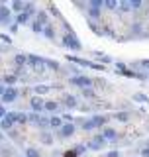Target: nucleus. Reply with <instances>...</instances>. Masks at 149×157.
<instances>
[{"mask_svg":"<svg viewBox=\"0 0 149 157\" xmlns=\"http://www.w3.org/2000/svg\"><path fill=\"white\" fill-rule=\"evenodd\" d=\"M16 81H18V78H16V75H6V77H4V82H6V85H10V86H12Z\"/></svg>","mask_w":149,"mask_h":157,"instance_id":"nucleus-28","label":"nucleus"},{"mask_svg":"<svg viewBox=\"0 0 149 157\" xmlns=\"http://www.w3.org/2000/svg\"><path fill=\"white\" fill-rule=\"evenodd\" d=\"M32 29H33V32H36V33H41V29H43V26H41V24H39L37 20H36V22L32 24Z\"/></svg>","mask_w":149,"mask_h":157,"instance_id":"nucleus-35","label":"nucleus"},{"mask_svg":"<svg viewBox=\"0 0 149 157\" xmlns=\"http://www.w3.org/2000/svg\"><path fill=\"white\" fill-rule=\"evenodd\" d=\"M16 22H18V26H26V24L29 22V16L26 12H20L18 16H16Z\"/></svg>","mask_w":149,"mask_h":157,"instance_id":"nucleus-13","label":"nucleus"},{"mask_svg":"<svg viewBox=\"0 0 149 157\" xmlns=\"http://www.w3.org/2000/svg\"><path fill=\"white\" fill-rule=\"evenodd\" d=\"M108 141L104 140V137L98 134V136H94V140H92V144H88V147H90V149H100V147H104L106 145Z\"/></svg>","mask_w":149,"mask_h":157,"instance_id":"nucleus-8","label":"nucleus"},{"mask_svg":"<svg viewBox=\"0 0 149 157\" xmlns=\"http://www.w3.org/2000/svg\"><path fill=\"white\" fill-rule=\"evenodd\" d=\"M65 157H77V153H74V151H67Z\"/></svg>","mask_w":149,"mask_h":157,"instance_id":"nucleus-43","label":"nucleus"},{"mask_svg":"<svg viewBox=\"0 0 149 157\" xmlns=\"http://www.w3.org/2000/svg\"><path fill=\"white\" fill-rule=\"evenodd\" d=\"M102 6H104V2H102V0H90L86 8H96V10H100Z\"/></svg>","mask_w":149,"mask_h":157,"instance_id":"nucleus-23","label":"nucleus"},{"mask_svg":"<svg viewBox=\"0 0 149 157\" xmlns=\"http://www.w3.org/2000/svg\"><path fill=\"white\" fill-rule=\"evenodd\" d=\"M90 122H92V126H94V128H98V126H104V124H106L108 118H106V116H92V118H90Z\"/></svg>","mask_w":149,"mask_h":157,"instance_id":"nucleus-12","label":"nucleus"},{"mask_svg":"<svg viewBox=\"0 0 149 157\" xmlns=\"http://www.w3.org/2000/svg\"><path fill=\"white\" fill-rule=\"evenodd\" d=\"M84 151H86V145H77V147H74V153H77V155L84 153Z\"/></svg>","mask_w":149,"mask_h":157,"instance_id":"nucleus-38","label":"nucleus"},{"mask_svg":"<svg viewBox=\"0 0 149 157\" xmlns=\"http://www.w3.org/2000/svg\"><path fill=\"white\" fill-rule=\"evenodd\" d=\"M0 141H4V134H2V132H0Z\"/></svg>","mask_w":149,"mask_h":157,"instance_id":"nucleus-45","label":"nucleus"},{"mask_svg":"<svg viewBox=\"0 0 149 157\" xmlns=\"http://www.w3.org/2000/svg\"><path fill=\"white\" fill-rule=\"evenodd\" d=\"M63 45L67 49H73V51H81L82 49V43L78 41V37L74 36L73 32H67L65 36H63Z\"/></svg>","mask_w":149,"mask_h":157,"instance_id":"nucleus-1","label":"nucleus"},{"mask_svg":"<svg viewBox=\"0 0 149 157\" xmlns=\"http://www.w3.org/2000/svg\"><path fill=\"white\" fill-rule=\"evenodd\" d=\"M43 110H47V112H57L59 110V104L57 102H45V104H43Z\"/></svg>","mask_w":149,"mask_h":157,"instance_id":"nucleus-16","label":"nucleus"},{"mask_svg":"<svg viewBox=\"0 0 149 157\" xmlns=\"http://www.w3.org/2000/svg\"><path fill=\"white\" fill-rule=\"evenodd\" d=\"M47 90H51V86H49V85H41V86H36V92H37V94H43V92H47Z\"/></svg>","mask_w":149,"mask_h":157,"instance_id":"nucleus-30","label":"nucleus"},{"mask_svg":"<svg viewBox=\"0 0 149 157\" xmlns=\"http://www.w3.org/2000/svg\"><path fill=\"white\" fill-rule=\"evenodd\" d=\"M106 141H114V140H118V132L116 130H112V128H102V134H100Z\"/></svg>","mask_w":149,"mask_h":157,"instance_id":"nucleus-7","label":"nucleus"},{"mask_svg":"<svg viewBox=\"0 0 149 157\" xmlns=\"http://www.w3.org/2000/svg\"><path fill=\"white\" fill-rule=\"evenodd\" d=\"M133 100H136V102H147L149 98L145 94H141V92H137V94H133Z\"/></svg>","mask_w":149,"mask_h":157,"instance_id":"nucleus-29","label":"nucleus"},{"mask_svg":"<svg viewBox=\"0 0 149 157\" xmlns=\"http://www.w3.org/2000/svg\"><path fill=\"white\" fill-rule=\"evenodd\" d=\"M2 94H4V86L0 85V96H2Z\"/></svg>","mask_w":149,"mask_h":157,"instance_id":"nucleus-44","label":"nucleus"},{"mask_svg":"<svg viewBox=\"0 0 149 157\" xmlns=\"http://www.w3.org/2000/svg\"><path fill=\"white\" fill-rule=\"evenodd\" d=\"M36 20L41 24V26H47V14L45 12H37L36 14Z\"/></svg>","mask_w":149,"mask_h":157,"instance_id":"nucleus-18","label":"nucleus"},{"mask_svg":"<svg viewBox=\"0 0 149 157\" xmlns=\"http://www.w3.org/2000/svg\"><path fill=\"white\" fill-rule=\"evenodd\" d=\"M61 120H63V122H65V120H67V122H73V116H71V114H65Z\"/></svg>","mask_w":149,"mask_h":157,"instance_id":"nucleus-41","label":"nucleus"},{"mask_svg":"<svg viewBox=\"0 0 149 157\" xmlns=\"http://www.w3.org/2000/svg\"><path fill=\"white\" fill-rule=\"evenodd\" d=\"M16 122H18V124H26V122H28V116L26 114H18V112H16Z\"/></svg>","mask_w":149,"mask_h":157,"instance_id":"nucleus-34","label":"nucleus"},{"mask_svg":"<svg viewBox=\"0 0 149 157\" xmlns=\"http://www.w3.org/2000/svg\"><path fill=\"white\" fill-rule=\"evenodd\" d=\"M63 102H65V106H67V108H77V106H78V100H77V96H73V94H65V98H63Z\"/></svg>","mask_w":149,"mask_h":157,"instance_id":"nucleus-11","label":"nucleus"},{"mask_svg":"<svg viewBox=\"0 0 149 157\" xmlns=\"http://www.w3.org/2000/svg\"><path fill=\"white\" fill-rule=\"evenodd\" d=\"M43 36H45L47 39H55V29L47 24V26H43Z\"/></svg>","mask_w":149,"mask_h":157,"instance_id":"nucleus-14","label":"nucleus"},{"mask_svg":"<svg viewBox=\"0 0 149 157\" xmlns=\"http://www.w3.org/2000/svg\"><path fill=\"white\" fill-rule=\"evenodd\" d=\"M71 85H74V86H81V88H88V86L92 85V78L78 75V77H73V78H71Z\"/></svg>","mask_w":149,"mask_h":157,"instance_id":"nucleus-3","label":"nucleus"},{"mask_svg":"<svg viewBox=\"0 0 149 157\" xmlns=\"http://www.w3.org/2000/svg\"><path fill=\"white\" fill-rule=\"evenodd\" d=\"M108 157H120V153H118V151H110V153H108Z\"/></svg>","mask_w":149,"mask_h":157,"instance_id":"nucleus-42","label":"nucleus"},{"mask_svg":"<svg viewBox=\"0 0 149 157\" xmlns=\"http://www.w3.org/2000/svg\"><path fill=\"white\" fill-rule=\"evenodd\" d=\"M49 124V120L47 118H43V116H39V120H37V126H41V128H45Z\"/></svg>","mask_w":149,"mask_h":157,"instance_id":"nucleus-37","label":"nucleus"},{"mask_svg":"<svg viewBox=\"0 0 149 157\" xmlns=\"http://www.w3.org/2000/svg\"><path fill=\"white\" fill-rule=\"evenodd\" d=\"M104 6L110 8V10H116L118 8V2H116V0H106V2H104Z\"/></svg>","mask_w":149,"mask_h":157,"instance_id":"nucleus-32","label":"nucleus"},{"mask_svg":"<svg viewBox=\"0 0 149 157\" xmlns=\"http://www.w3.org/2000/svg\"><path fill=\"white\" fill-rule=\"evenodd\" d=\"M43 63H45L49 69H55V71H59V69H61V65H59L57 61H53V59H43Z\"/></svg>","mask_w":149,"mask_h":157,"instance_id":"nucleus-20","label":"nucleus"},{"mask_svg":"<svg viewBox=\"0 0 149 157\" xmlns=\"http://www.w3.org/2000/svg\"><path fill=\"white\" fill-rule=\"evenodd\" d=\"M49 126H51L53 130H59V128L63 126V120H61V118H59V116H53L51 120H49Z\"/></svg>","mask_w":149,"mask_h":157,"instance_id":"nucleus-15","label":"nucleus"},{"mask_svg":"<svg viewBox=\"0 0 149 157\" xmlns=\"http://www.w3.org/2000/svg\"><path fill=\"white\" fill-rule=\"evenodd\" d=\"M43 104H45V102H43L39 96H33L32 100H29V106H32V110L36 112V114H39V112L43 110Z\"/></svg>","mask_w":149,"mask_h":157,"instance_id":"nucleus-6","label":"nucleus"},{"mask_svg":"<svg viewBox=\"0 0 149 157\" xmlns=\"http://www.w3.org/2000/svg\"><path fill=\"white\" fill-rule=\"evenodd\" d=\"M26 157H39V151L36 147H28L26 149Z\"/></svg>","mask_w":149,"mask_h":157,"instance_id":"nucleus-26","label":"nucleus"},{"mask_svg":"<svg viewBox=\"0 0 149 157\" xmlns=\"http://www.w3.org/2000/svg\"><path fill=\"white\" fill-rule=\"evenodd\" d=\"M130 8L132 10H139L141 8V0H130Z\"/></svg>","mask_w":149,"mask_h":157,"instance_id":"nucleus-33","label":"nucleus"},{"mask_svg":"<svg viewBox=\"0 0 149 157\" xmlns=\"http://www.w3.org/2000/svg\"><path fill=\"white\" fill-rule=\"evenodd\" d=\"M14 61H16L18 65H26V63H28V55H24V53H18Z\"/></svg>","mask_w":149,"mask_h":157,"instance_id":"nucleus-22","label":"nucleus"},{"mask_svg":"<svg viewBox=\"0 0 149 157\" xmlns=\"http://www.w3.org/2000/svg\"><path fill=\"white\" fill-rule=\"evenodd\" d=\"M10 20H12V10H10L8 6H4V4H0V22L8 24Z\"/></svg>","mask_w":149,"mask_h":157,"instance_id":"nucleus-5","label":"nucleus"},{"mask_svg":"<svg viewBox=\"0 0 149 157\" xmlns=\"http://www.w3.org/2000/svg\"><path fill=\"white\" fill-rule=\"evenodd\" d=\"M0 24H2V22H0Z\"/></svg>","mask_w":149,"mask_h":157,"instance_id":"nucleus-46","label":"nucleus"},{"mask_svg":"<svg viewBox=\"0 0 149 157\" xmlns=\"http://www.w3.org/2000/svg\"><path fill=\"white\" fill-rule=\"evenodd\" d=\"M118 8L122 10V12H130V0H122V2H118Z\"/></svg>","mask_w":149,"mask_h":157,"instance_id":"nucleus-21","label":"nucleus"},{"mask_svg":"<svg viewBox=\"0 0 149 157\" xmlns=\"http://www.w3.org/2000/svg\"><path fill=\"white\" fill-rule=\"evenodd\" d=\"M132 32L139 33V32H141V24H139V22H136V24H133V26H132Z\"/></svg>","mask_w":149,"mask_h":157,"instance_id":"nucleus-39","label":"nucleus"},{"mask_svg":"<svg viewBox=\"0 0 149 157\" xmlns=\"http://www.w3.org/2000/svg\"><path fill=\"white\" fill-rule=\"evenodd\" d=\"M22 12H26L28 16H32V14H36V6L33 4H24V10Z\"/></svg>","mask_w":149,"mask_h":157,"instance_id":"nucleus-24","label":"nucleus"},{"mask_svg":"<svg viewBox=\"0 0 149 157\" xmlns=\"http://www.w3.org/2000/svg\"><path fill=\"white\" fill-rule=\"evenodd\" d=\"M82 96H84V98H94V96H96V92H94L92 88L88 86V88H82Z\"/></svg>","mask_w":149,"mask_h":157,"instance_id":"nucleus-25","label":"nucleus"},{"mask_svg":"<svg viewBox=\"0 0 149 157\" xmlns=\"http://www.w3.org/2000/svg\"><path fill=\"white\" fill-rule=\"evenodd\" d=\"M12 10H16V12H22V10H24V2H20V0L12 2Z\"/></svg>","mask_w":149,"mask_h":157,"instance_id":"nucleus-31","label":"nucleus"},{"mask_svg":"<svg viewBox=\"0 0 149 157\" xmlns=\"http://www.w3.org/2000/svg\"><path fill=\"white\" fill-rule=\"evenodd\" d=\"M116 120H120V122H128V120H130V114H128V112H118V114H116Z\"/></svg>","mask_w":149,"mask_h":157,"instance_id":"nucleus-27","label":"nucleus"},{"mask_svg":"<svg viewBox=\"0 0 149 157\" xmlns=\"http://www.w3.org/2000/svg\"><path fill=\"white\" fill-rule=\"evenodd\" d=\"M59 134H61L63 137H71L74 134V126L73 124H63L61 128H59Z\"/></svg>","mask_w":149,"mask_h":157,"instance_id":"nucleus-9","label":"nucleus"},{"mask_svg":"<svg viewBox=\"0 0 149 157\" xmlns=\"http://www.w3.org/2000/svg\"><path fill=\"white\" fill-rule=\"evenodd\" d=\"M14 124H16V112H10V114H6L2 118V122H0V128L2 130H10Z\"/></svg>","mask_w":149,"mask_h":157,"instance_id":"nucleus-4","label":"nucleus"},{"mask_svg":"<svg viewBox=\"0 0 149 157\" xmlns=\"http://www.w3.org/2000/svg\"><path fill=\"white\" fill-rule=\"evenodd\" d=\"M94 57H98V59H102V61H106V63H112V59L110 57H108V55H104V53H94Z\"/></svg>","mask_w":149,"mask_h":157,"instance_id":"nucleus-36","label":"nucleus"},{"mask_svg":"<svg viewBox=\"0 0 149 157\" xmlns=\"http://www.w3.org/2000/svg\"><path fill=\"white\" fill-rule=\"evenodd\" d=\"M28 61L32 63V65L36 67L37 71H41V69H43V59H41V57H37V55H28Z\"/></svg>","mask_w":149,"mask_h":157,"instance_id":"nucleus-10","label":"nucleus"},{"mask_svg":"<svg viewBox=\"0 0 149 157\" xmlns=\"http://www.w3.org/2000/svg\"><path fill=\"white\" fill-rule=\"evenodd\" d=\"M41 140H43V144H45V145H51L53 144V136L49 134V132H41Z\"/></svg>","mask_w":149,"mask_h":157,"instance_id":"nucleus-19","label":"nucleus"},{"mask_svg":"<svg viewBox=\"0 0 149 157\" xmlns=\"http://www.w3.org/2000/svg\"><path fill=\"white\" fill-rule=\"evenodd\" d=\"M18 98V90L14 86H6L4 88V94H2V104H10Z\"/></svg>","mask_w":149,"mask_h":157,"instance_id":"nucleus-2","label":"nucleus"},{"mask_svg":"<svg viewBox=\"0 0 149 157\" xmlns=\"http://www.w3.org/2000/svg\"><path fill=\"white\" fill-rule=\"evenodd\" d=\"M4 116H6V110H4V104L0 102V118H4Z\"/></svg>","mask_w":149,"mask_h":157,"instance_id":"nucleus-40","label":"nucleus"},{"mask_svg":"<svg viewBox=\"0 0 149 157\" xmlns=\"http://www.w3.org/2000/svg\"><path fill=\"white\" fill-rule=\"evenodd\" d=\"M69 61H71V63H78V65H82V67H88V63H90V61H86V59L73 57V55H69Z\"/></svg>","mask_w":149,"mask_h":157,"instance_id":"nucleus-17","label":"nucleus"}]
</instances>
